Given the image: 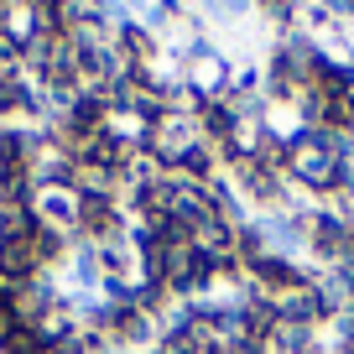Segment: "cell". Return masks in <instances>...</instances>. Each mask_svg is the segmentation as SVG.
Returning a JSON list of instances; mask_svg holds the SVG:
<instances>
[{"label": "cell", "mask_w": 354, "mask_h": 354, "mask_svg": "<svg viewBox=\"0 0 354 354\" xmlns=\"http://www.w3.org/2000/svg\"><path fill=\"white\" fill-rule=\"evenodd\" d=\"M32 214H37V224H42V230L78 240V193H73V188H37Z\"/></svg>", "instance_id": "6da1fadb"}, {"label": "cell", "mask_w": 354, "mask_h": 354, "mask_svg": "<svg viewBox=\"0 0 354 354\" xmlns=\"http://www.w3.org/2000/svg\"><path fill=\"white\" fill-rule=\"evenodd\" d=\"M230 78H234V57L224 53L219 42L203 47V53L188 63V84L198 88V94H209V100H224V94H230Z\"/></svg>", "instance_id": "7a4b0ae2"}, {"label": "cell", "mask_w": 354, "mask_h": 354, "mask_svg": "<svg viewBox=\"0 0 354 354\" xmlns=\"http://www.w3.org/2000/svg\"><path fill=\"white\" fill-rule=\"evenodd\" d=\"M193 250H203V255H214V261H234V224L230 219H219V214H209V219H198L193 224Z\"/></svg>", "instance_id": "3957f363"}, {"label": "cell", "mask_w": 354, "mask_h": 354, "mask_svg": "<svg viewBox=\"0 0 354 354\" xmlns=\"http://www.w3.org/2000/svg\"><path fill=\"white\" fill-rule=\"evenodd\" d=\"M120 6H125V11H131V16H136V21H141V16L151 11V0H120Z\"/></svg>", "instance_id": "277c9868"}]
</instances>
